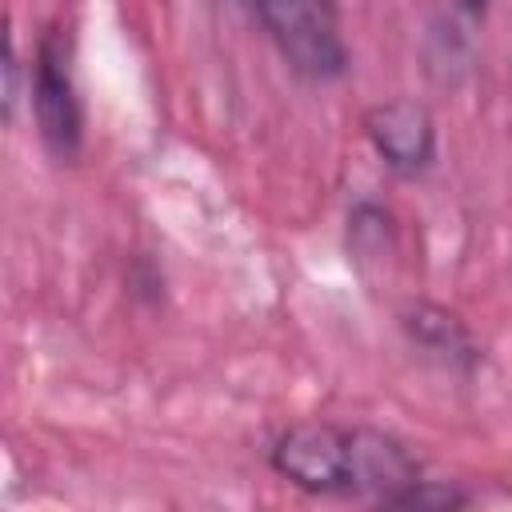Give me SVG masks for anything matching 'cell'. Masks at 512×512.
<instances>
[{
  "mask_svg": "<svg viewBox=\"0 0 512 512\" xmlns=\"http://www.w3.org/2000/svg\"><path fill=\"white\" fill-rule=\"evenodd\" d=\"M464 504H472V496L464 492V488H456V484H444V480H416V484H408L404 492H396L384 508H416V512H456V508H464Z\"/></svg>",
  "mask_w": 512,
  "mask_h": 512,
  "instance_id": "8992f818",
  "label": "cell"
},
{
  "mask_svg": "<svg viewBox=\"0 0 512 512\" xmlns=\"http://www.w3.org/2000/svg\"><path fill=\"white\" fill-rule=\"evenodd\" d=\"M16 80H20V60H16V48H12V40H8V48H4V112L12 116V108H16Z\"/></svg>",
  "mask_w": 512,
  "mask_h": 512,
  "instance_id": "52a82bcc",
  "label": "cell"
},
{
  "mask_svg": "<svg viewBox=\"0 0 512 512\" xmlns=\"http://www.w3.org/2000/svg\"><path fill=\"white\" fill-rule=\"evenodd\" d=\"M400 328L408 332L412 344H420L424 352L440 356L444 364H456V368H472L480 360V348L472 344L464 320L432 300H412L400 308Z\"/></svg>",
  "mask_w": 512,
  "mask_h": 512,
  "instance_id": "5b68a950",
  "label": "cell"
},
{
  "mask_svg": "<svg viewBox=\"0 0 512 512\" xmlns=\"http://www.w3.org/2000/svg\"><path fill=\"white\" fill-rule=\"evenodd\" d=\"M288 68L304 80H336L348 68L336 0H248Z\"/></svg>",
  "mask_w": 512,
  "mask_h": 512,
  "instance_id": "6da1fadb",
  "label": "cell"
},
{
  "mask_svg": "<svg viewBox=\"0 0 512 512\" xmlns=\"http://www.w3.org/2000/svg\"><path fill=\"white\" fill-rule=\"evenodd\" d=\"M28 96L44 148L56 160H76L84 144V104L72 72V36L64 28H48L36 40L28 68Z\"/></svg>",
  "mask_w": 512,
  "mask_h": 512,
  "instance_id": "7a4b0ae2",
  "label": "cell"
},
{
  "mask_svg": "<svg viewBox=\"0 0 512 512\" xmlns=\"http://www.w3.org/2000/svg\"><path fill=\"white\" fill-rule=\"evenodd\" d=\"M460 8H464L468 16H480V12L488 8V0H460Z\"/></svg>",
  "mask_w": 512,
  "mask_h": 512,
  "instance_id": "ba28073f",
  "label": "cell"
},
{
  "mask_svg": "<svg viewBox=\"0 0 512 512\" xmlns=\"http://www.w3.org/2000/svg\"><path fill=\"white\" fill-rule=\"evenodd\" d=\"M272 468L312 496L356 492V428L336 420H300L272 444Z\"/></svg>",
  "mask_w": 512,
  "mask_h": 512,
  "instance_id": "3957f363",
  "label": "cell"
},
{
  "mask_svg": "<svg viewBox=\"0 0 512 512\" xmlns=\"http://www.w3.org/2000/svg\"><path fill=\"white\" fill-rule=\"evenodd\" d=\"M364 136L396 176H420L436 156V120L408 96L372 104L364 112Z\"/></svg>",
  "mask_w": 512,
  "mask_h": 512,
  "instance_id": "277c9868",
  "label": "cell"
}]
</instances>
